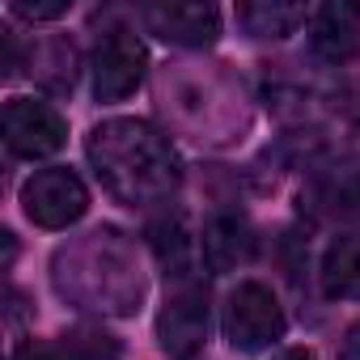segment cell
<instances>
[{
	"label": "cell",
	"instance_id": "cell-10",
	"mask_svg": "<svg viewBox=\"0 0 360 360\" xmlns=\"http://www.w3.org/2000/svg\"><path fill=\"white\" fill-rule=\"evenodd\" d=\"M200 259L212 271H233L255 259V229L238 212H221L204 225L200 233Z\"/></svg>",
	"mask_w": 360,
	"mask_h": 360
},
{
	"label": "cell",
	"instance_id": "cell-5",
	"mask_svg": "<svg viewBox=\"0 0 360 360\" xmlns=\"http://www.w3.org/2000/svg\"><path fill=\"white\" fill-rule=\"evenodd\" d=\"M157 339L174 360H191L208 343V292L195 280H178L157 314Z\"/></svg>",
	"mask_w": 360,
	"mask_h": 360
},
{
	"label": "cell",
	"instance_id": "cell-6",
	"mask_svg": "<svg viewBox=\"0 0 360 360\" xmlns=\"http://www.w3.org/2000/svg\"><path fill=\"white\" fill-rule=\"evenodd\" d=\"M5 144L13 157H26V161H39V157H51L64 148V136H68V123L64 115L43 102V98H9L5 102Z\"/></svg>",
	"mask_w": 360,
	"mask_h": 360
},
{
	"label": "cell",
	"instance_id": "cell-2",
	"mask_svg": "<svg viewBox=\"0 0 360 360\" xmlns=\"http://www.w3.org/2000/svg\"><path fill=\"white\" fill-rule=\"evenodd\" d=\"M56 288L64 297L85 301L89 309H115L127 314L140 305L144 280L127 246L115 242V233H89L85 246L64 250L56 259Z\"/></svg>",
	"mask_w": 360,
	"mask_h": 360
},
{
	"label": "cell",
	"instance_id": "cell-3",
	"mask_svg": "<svg viewBox=\"0 0 360 360\" xmlns=\"http://www.w3.org/2000/svg\"><path fill=\"white\" fill-rule=\"evenodd\" d=\"M284 305L276 301V292L259 280H246L229 292L225 301V339L238 352H263L271 343L284 339Z\"/></svg>",
	"mask_w": 360,
	"mask_h": 360
},
{
	"label": "cell",
	"instance_id": "cell-20",
	"mask_svg": "<svg viewBox=\"0 0 360 360\" xmlns=\"http://www.w3.org/2000/svg\"><path fill=\"white\" fill-rule=\"evenodd\" d=\"M347 115H352V119L360 123V81L352 85V98H347Z\"/></svg>",
	"mask_w": 360,
	"mask_h": 360
},
{
	"label": "cell",
	"instance_id": "cell-19",
	"mask_svg": "<svg viewBox=\"0 0 360 360\" xmlns=\"http://www.w3.org/2000/svg\"><path fill=\"white\" fill-rule=\"evenodd\" d=\"M276 360H314V352H309V347H284Z\"/></svg>",
	"mask_w": 360,
	"mask_h": 360
},
{
	"label": "cell",
	"instance_id": "cell-12",
	"mask_svg": "<svg viewBox=\"0 0 360 360\" xmlns=\"http://www.w3.org/2000/svg\"><path fill=\"white\" fill-rule=\"evenodd\" d=\"M322 288L343 301H360V233H343L322 255Z\"/></svg>",
	"mask_w": 360,
	"mask_h": 360
},
{
	"label": "cell",
	"instance_id": "cell-8",
	"mask_svg": "<svg viewBox=\"0 0 360 360\" xmlns=\"http://www.w3.org/2000/svg\"><path fill=\"white\" fill-rule=\"evenodd\" d=\"M140 22L178 47H212L221 34V9L217 5H183V0H161V5H144Z\"/></svg>",
	"mask_w": 360,
	"mask_h": 360
},
{
	"label": "cell",
	"instance_id": "cell-18",
	"mask_svg": "<svg viewBox=\"0 0 360 360\" xmlns=\"http://www.w3.org/2000/svg\"><path fill=\"white\" fill-rule=\"evenodd\" d=\"M339 360H360V322L343 335V343H339Z\"/></svg>",
	"mask_w": 360,
	"mask_h": 360
},
{
	"label": "cell",
	"instance_id": "cell-16",
	"mask_svg": "<svg viewBox=\"0 0 360 360\" xmlns=\"http://www.w3.org/2000/svg\"><path fill=\"white\" fill-rule=\"evenodd\" d=\"M335 212H343V217L360 221V169H356V174H347L343 183L335 187Z\"/></svg>",
	"mask_w": 360,
	"mask_h": 360
},
{
	"label": "cell",
	"instance_id": "cell-17",
	"mask_svg": "<svg viewBox=\"0 0 360 360\" xmlns=\"http://www.w3.org/2000/svg\"><path fill=\"white\" fill-rule=\"evenodd\" d=\"M13 13L18 18H30V22H56V18H64L68 13V5H13Z\"/></svg>",
	"mask_w": 360,
	"mask_h": 360
},
{
	"label": "cell",
	"instance_id": "cell-14",
	"mask_svg": "<svg viewBox=\"0 0 360 360\" xmlns=\"http://www.w3.org/2000/svg\"><path fill=\"white\" fill-rule=\"evenodd\" d=\"M238 22L246 26V34H255V39H284V34H292L301 22H309V13L301 9V5H267V0H259V5H242L238 9Z\"/></svg>",
	"mask_w": 360,
	"mask_h": 360
},
{
	"label": "cell",
	"instance_id": "cell-7",
	"mask_svg": "<svg viewBox=\"0 0 360 360\" xmlns=\"http://www.w3.org/2000/svg\"><path fill=\"white\" fill-rule=\"evenodd\" d=\"M148 51L131 30H106L94 47V94L98 102H123L144 81Z\"/></svg>",
	"mask_w": 360,
	"mask_h": 360
},
{
	"label": "cell",
	"instance_id": "cell-4",
	"mask_svg": "<svg viewBox=\"0 0 360 360\" xmlns=\"http://www.w3.org/2000/svg\"><path fill=\"white\" fill-rule=\"evenodd\" d=\"M22 208L26 217L39 225V229H68L72 221L85 217L89 208V191L85 183L64 169V165H51V169H39L26 178V187H22Z\"/></svg>",
	"mask_w": 360,
	"mask_h": 360
},
{
	"label": "cell",
	"instance_id": "cell-9",
	"mask_svg": "<svg viewBox=\"0 0 360 360\" xmlns=\"http://www.w3.org/2000/svg\"><path fill=\"white\" fill-rule=\"evenodd\" d=\"M305 26H309L314 56L326 60V64H347L360 47V5H347V0L318 5Z\"/></svg>",
	"mask_w": 360,
	"mask_h": 360
},
{
	"label": "cell",
	"instance_id": "cell-1",
	"mask_svg": "<svg viewBox=\"0 0 360 360\" xmlns=\"http://www.w3.org/2000/svg\"><path fill=\"white\" fill-rule=\"evenodd\" d=\"M102 187L123 204H165L183 178L174 144L144 119H106L85 144Z\"/></svg>",
	"mask_w": 360,
	"mask_h": 360
},
{
	"label": "cell",
	"instance_id": "cell-15",
	"mask_svg": "<svg viewBox=\"0 0 360 360\" xmlns=\"http://www.w3.org/2000/svg\"><path fill=\"white\" fill-rule=\"evenodd\" d=\"M34 77L47 89H56V94L72 89V81H77V51H72V43L68 39H47L34 51Z\"/></svg>",
	"mask_w": 360,
	"mask_h": 360
},
{
	"label": "cell",
	"instance_id": "cell-11",
	"mask_svg": "<svg viewBox=\"0 0 360 360\" xmlns=\"http://www.w3.org/2000/svg\"><path fill=\"white\" fill-rule=\"evenodd\" d=\"M148 238H153V250H157V263L165 267V276L187 280V271H191V263H195V250H200V242H195L191 229H187V217H183V212L157 217L153 229H148Z\"/></svg>",
	"mask_w": 360,
	"mask_h": 360
},
{
	"label": "cell",
	"instance_id": "cell-13",
	"mask_svg": "<svg viewBox=\"0 0 360 360\" xmlns=\"http://www.w3.org/2000/svg\"><path fill=\"white\" fill-rule=\"evenodd\" d=\"M119 347L106 335H64L60 343H26L13 360H115Z\"/></svg>",
	"mask_w": 360,
	"mask_h": 360
}]
</instances>
